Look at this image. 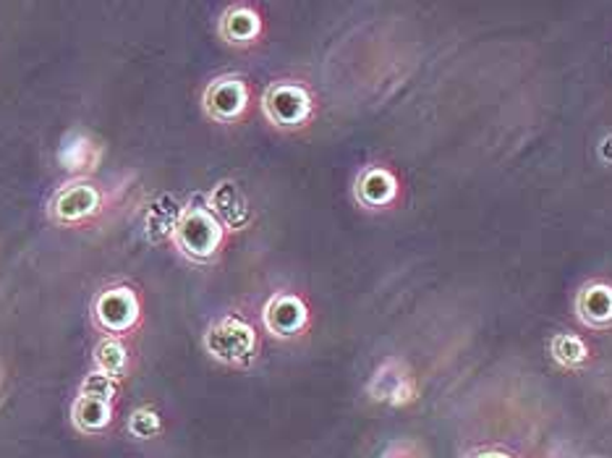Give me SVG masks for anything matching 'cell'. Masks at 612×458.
Returning <instances> with one entry per match:
<instances>
[{"mask_svg": "<svg viewBox=\"0 0 612 458\" xmlns=\"http://www.w3.org/2000/svg\"><path fill=\"white\" fill-rule=\"evenodd\" d=\"M171 241L187 260L204 265L215 260L223 249L225 228L208 205H187L171 228Z\"/></svg>", "mask_w": 612, "mask_h": 458, "instance_id": "1", "label": "cell"}, {"mask_svg": "<svg viewBox=\"0 0 612 458\" xmlns=\"http://www.w3.org/2000/svg\"><path fill=\"white\" fill-rule=\"evenodd\" d=\"M204 349L220 365L243 367L257 357V330L241 315L228 312L204 332Z\"/></svg>", "mask_w": 612, "mask_h": 458, "instance_id": "2", "label": "cell"}, {"mask_svg": "<svg viewBox=\"0 0 612 458\" xmlns=\"http://www.w3.org/2000/svg\"><path fill=\"white\" fill-rule=\"evenodd\" d=\"M92 322L102 336L123 338L142 322V299L131 286H110L92 301Z\"/></svg>", "mask_w": 612, "mask_h": 458, "instance_id": "3", "label": "cell"}, {"mask_svg": "<svg viewBox=\"0 0 612 458\" xmlns=\"http://www.w3.org/2000/svg\"><path fill=\"white\" fill-rule=\"evenodd\" d=\"M262 110L272 127L293 131L307 127V121L312 118L314 102L307 87L297 84V81H278V84H272L264 92Z\"/></svg>", "mask_w": 612, "mask_h": 458, "instance_id": "4", "label": "cell"}, {"mask_svg": "<svg viewBox=\"0 0 612 458\" xmlns=\"http://www.w3.org/2000/svg\"><path fill=\"white\" fill-rule=\"evenodd\" d=\"M102 205H106V195L98 187H92L90 181L79 179L56 191L53 199H50L48 212L53 218V223L73 228L98 216Z\"/></svg>", "mask_w": 612, "mask_h": 458, "instance_id": "5", "label": "cell"}, {"mask_svg": "<svg viewBox=\"0 0 612 458\" xmlns=\"http://www.w3.org/2000/svg\"><path fill=\"white\" fill-rule=\"evenodd\" d=\"M204 113L218 123H235L249 108V87L241 77H218L202 94Z\"/></svg>", "mask_w": 612, "mask_h": 458, "instance_id": "6", "label": "cell"}, {"mask_svg": "<svg viewBox=\"0 0 612 458\" xmlns=\"http://www.w3.org/2000/svg\"><path fill=\"white\" fill-rule=\"evenodd\" d=\"M262 320L275 338H293L309 325V309L297 293L280 291L264 305Z\"/></svg>", "mask_w": 612, "mask_h": 458, "instance_id": "7", "label": "cell"}, {"mask_svg": "<svg viewBox=\"0 0 612 458\" xmlns=\"http://www.w3.org/2000/svg\"><path fill=\"white\" fill-rule=\"evenodd\" d=\"M102 155H106V147L98 137L87 135V131H71L69 137L63 139L61 150H58V162L66 173L79 176H92L100 168Z\"/></svg>", "mask_w": 612, "mask_h": 458, "instance_id": "8", "label": "cell"}, {"mask_svg": "<svg viewBox=\"0 0 612 458\" xmlns=\"http://www.w3.org/2000/svg\"><path fill=\"white\" fill-rule=\"evenodd\" d=\"M208 207L215 212V218L223 223L225 231L228 228H231V231H239V228L249 223V202L243 199L241 189L231 181L218 183V187L210 191Z\"/></svg>", "mask_w": 612, "mask_h": 458, "instance_id": "9", "label": "cell"}, {"mask_svg": "<svg viewBox=\"0 0 612 458\" xmlns=\"http://www.w3.org/2000/svg\"><path fill=\"white\" fill-rule=\"evenodd\" d=\"M262 34V19L252 6L239 3L231 6L220 19V37L228 42V46L247 48L257 42V37Z\"/></svg>", "mask_w": 612, "mask_h": 458, "instance_id": "10", "label": "cell"}, {"mask_svg": "<svg viewBox=\"0 0 612 458\" xmlns=\"http://www.w3.org/2000/svg\"><path fill=\"white\" fill-rule=\"evenodd\" d=\"M116 411L113 404L98 401V398L77 396L71 404V425L77 427L81 435H100L113 425Z\"/></svg>", "mask_w": 612, "mask_h": 458, "instance_id": "11", "label": "cell"}, {"mask_svg": "<svg viewBox=\"0 0 612 458\" xmlns=\"http://www.w3.org/2000/svg\"><path fill=\"white\" fill-rule=\"evenodd\" d=\"M92 361H94V369H98V372L108 375V378H113V380L129 378V372H131V351H129V346L123 344V338L102 336V341L94 346Z\"/></svg>", "mask_w": 612, "mask_h": 458, "instance_id": "12", "label": "cell"}, {"mask_svg": "<svg viewBox=\"0 0 612 458\" xmlns=\"http://www.w3.org/2000/svg\"><path fill=\"white\" fill-rule=\"evenodd\" d=\"M398 183L385 168H370L359 176L357 199L367 207H385L395 199Z\"/></svg>", "mask_w": 612, "mask_h": 458, "instance_id": "13", "label": "cell"}, {"mask_svg": "<svg viewBox=\"0 0 612 458\" xmlns=\"http://www.w3.org/2000/svg\"><path fill=\"white\" fill-rule=\"evenodd\" d=\"M395 367H398L395 361H388V365L382 367L380 372L372 378L370 394H372L374 401L403 404V401H409L411 394H414L409 375H403L401 369L395 372Z\"/></svg>", "mask_w": 612, "mask_h": 458, "instance_id": "14", "label": "cell"}, {"mask_svg": "<svg viewBox=\"0 0 612 458\" xmlns=\"http://www.w3.org/2000/svg\"><path fill=\"white\" fill-rule=\"evenodd\" d=\"M581 320L594 328L612 322V288L610 286H589L581 291L576 301Z\"/></svg>", "mask_w": 612, "mask_h": 458, "instance_id": "15", "label": "cell"}, {"mask_svg": "<svg viewBox=\"0 0 612 458\" xmlns=\"http://www.w3.org/2000/svg\"><path fill=\"white\" fill-rule=\"evenodd\" d=\"M550 351H552V359L563 367H579L581 361H586V357H589L586 344L581 341L579 336H568V332L552 338Z\"/></svg>", "mask_w": 612, "mask_h": 458, "instance_id": "16", "label": "cell"}, {"mask_svg": "<svg viewBox=\"0 0 612 458\" xmlns=\"http://www.w3.org/2000/svg\"><path fill=\"white\" fill-rule=\"evenodd\" d=\"M118 386H121V380H113V378H108V375L98 372V369H92V372L87 375L84 380H81L79 396L98 398V401L113 404L116 401V394H118Z\"/></svg>", "mask_w": 612, "mask_h": 458, "instance_id": "17", "label": "cell"}, {"mask_svg": "<svg viewBox=\"0 0 612 458\" xmlns=\"http://www.w3.org/2000/svg\"><path fill=\"white\" fill-rule=\"evenodd\" d=\"M129 435H134L139 440H152L154 435L162 432V419L160 414L150 409V406H142V409L131 411L129 422H127Z\"/></svg>", "mask_w": 612, "mask_h": 458, "instance_id": "18", "label": "cell"}, {"mask_svg": "<svg viewBox=\"0 0 612 458\" xmlns=\"http://www.w3.org/2000/svg\"><path fill=\"white\" fill-rule=\"evenodd\" d=\"M469 458H513V456H508V454H500V450H479V454H474V456H469Z\"/></svg>", "mask_w": 612, "mask_h": 458, "instance_id": "19", "label": "cell"}, {"mask_svg": "<svg viewBox=\"0 0 612 458\" xmlns=\"http://www.w3.org/2000/svg\"><path fill=\"white\" fill-rule=\"evenodd\" d=\"M602 158H612V137L604 139V145H602Z\"/></svg>", "mask_w": 612, "mask_h": 458, "instance_id": "20", "label": "cell"}]
</instances>
